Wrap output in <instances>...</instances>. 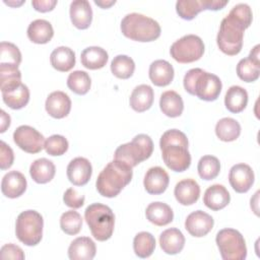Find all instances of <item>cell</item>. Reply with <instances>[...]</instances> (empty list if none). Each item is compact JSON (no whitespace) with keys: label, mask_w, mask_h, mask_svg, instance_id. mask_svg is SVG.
Masks as SVG:
<instances>
[{"label":"cell","mask_w":260,"mask_h":260,"mask_svg":"<svg viewBox=\"0 0 260 260\" xmlns=\"http://www.w3.org/2000/svg\"><path fill=\"white\" fill-rule=\"evenodd\" d=\"M188 138L182 131L171 129L166 131L159 140L161 156L166 166L174 172H184L191 165L188 150Z\"/></svg>","instance_id":"1"},{"label":"cell","mask_w":260,"mask_h":260,"mask_svg":"<svg viewBox=\"0 0 260 260\" xmlns=\"http://www.w3.org/2000/svg\"><path fill=\"white\" fill-rule=\"evenodd\" d=\"M132 176L133 171L130 166L114 159L100 173L95 182L96 190L104 197H116L131 182Z\"/></svg>","instance_id":"2"},{"label":"cell","mask_w":260,"mask_h":260,"mask_svg":"<svg viewBox=\"0 0 260 260\" xmlns=\"http://www.w3.org/2000/svg\"><path fill=\"white\" fill-rule=\"evenodd\" d=\"M185 90L206 102L215 101L221 91V81L215 74L206 72L201 68L187 71L183 80Z\"/></svg>","instance_id":"3"},{"label":"cell","mask_w":260,"mask_h":260,"mask_svg":"<svg viewBox=\"0 0 260 260\" xmlns=\"http://www.w3.org/2000/svg\"><path fill=\"white\" fill-rule=\"evenodd\" d=\"M122 34L136 42H152L160 36V25L156 20L141 13H129L121 21Z\"/></svg>","instance_id":"4"},{"label":"cell","mask_w":260,"mask_h":260,"mask_svg":"<svg viewBox=\"0 0 260 260\" xmlns=\"http://www.w3.org/2000/svg\"><path fill=\"white\" fill-rule=\"evenodd\" d=\"M248 26L242 20L229 12L220 22L216 38L219 50L229 56L239 54L243 47L244 30Z\"/></svg>","instance_id":"5"},{"label":"cell","mask_w":260,"mask_h":260,"mask_svg":"<svg viewBox=\"0 0 260 260\" xmlns=\"http://www.w3.org/2000/svg\"><path fill=\"white\" fill-rule=\"evenodd\" d=\"M84 218L95 240L104 242L112 237L115 215L109 206L102 203H92L86 207Z\"/></svg>","instance_id":"6"},{"label":"cell","mask_w":260,"mask_h":260,"mask_svg":"<svg viewBox=\"0 0 260 260\" xmlns=\"http://www.w3.org/2000/svg\"><path fill=\"white\" fill-rule=\"evenodd\" d=\"M153 151V142L146 134L136 135L130 142L120 145L115 153L114 159L127 164L131 168L150 157Z\"/></svg>","instance_id":"7"},{"label":"cell","mask_w":260,"mask_h":260,"mask_svg":"<svg viewBox=\"0 0 260 260\" xmlns=\"http://www.w3.org/2000/svg\"><path fill=\"white\" fill-rule=\"evenodd\" d=\"M43 228V216L36 210H25L16 218L15 235L24 245L36 246L42 240Z\"/></svg>","instance_id":"8"},{"label":"cell","mask_w":260,"mask_h":260,"mask_svg":"<svg viewBox=\"0 0 260 260\" xmlns=\"http://www.w3.org/2000/svg\"><path fill=\"white\" fill-rule=\"evenodd\" d=\"M215 242L223 260H244L247 257L245 239L237 230H220L216 234Z\"/></svg>","instance_id":"9"},{"label":"cell","mask_w":260,"mask_h":260,"mask_svg":"<svg viewBox=\"0 0 260 260\" xmlns=\"http://www.w3.org/2000/svg\"><path fill=\"white\" fill-rule=\"evenodd\" d=\"M204 53L203 41L196 35H186L177 40L170 49V54L179 63H192Z\"/></svg>","instance_id":"10"},{"label":"cell","mask_w":260,"mask_h":260,"mask_svg":"<svg viewBox=\"0 0 260 260\" xmlns=\"http://www.w3.org/2000/svg\"><path fill=\"white\" fill-rule=\"evenodd\" d=\"M14 143L27 153H38L45 147L44 136L28 125L17 127L13 133Z\"/></svg>","instance_id":"11"},{"label":"cell","mask_w":260,"mask_h":260,"mask_svg":"<svg viewBox=\"0 0 260 260\" xmlns=\"http://www.w3.org/2000/svg\"><path fill=\"white\" fill-rule=\"evenodd\" d=\"M254 172L249 165L237 164L229 173V182L232 188L238 193L248 192L254 183Z\"/></svg>","instance_id":"12"},{"label":"cell","mask_w":260,"mask_h":260,"mask_svg":"<svg viewBox=\"0 0 260 260\" xmlns=\"http://www.w3.org/2000/svg\"><path fill=\"white\" fill-rule=\"evenodd\" d=\"M214 220L208 213L202 210H196L190 213L185 220V229L196 238L206 236L213 228Z\"/></svg>","instance_id":"13"},{"label":"cell","mask_w":260,"mask_h":260,"mask_svg":"<svg viewBox=\"0 0 260 260\" xmlns=\"http://www.w3.org/2000/svg\"><path fill=\"white\" fill-rule=\"evenodd\" d=\"M92 167L89 160L85 157H75L67 166L68 180L74 186H84L90 180Z\"/></svg>","instance_id":"14"},{"label":"cell","mask_w":260,"mask_h":260,"mask_svg":"<svg viewBox=\"0 0 260 260\" xmlns=\"http://www.w3.org/2000/svg\"><path fill=\"white\" fill-rule=\"evenodd\" d=\"M45 108L51 117L62 119L66 117L71 110V100L68 94L63 91H53L48 95Z\"/></svg>","instance_id":"15"},{"label":"cell","mask_w":260,"mask_h":260,"mask_svg":"<svg viewBox=\"0 0 260 260\" xmlns=\"http://www.w3.org/2000/svg\"><path fill=\"white\" fill-rule=\"evenodd\" d=\"M169 182V175L162 168L152 167L146 172L143 185L147 193L151 195H158L167 190Z\"/></svg>","instance_id":"16"},{"label":"cell","mask_w":260,"mask_h":260,"mask_svg":"<svg viewBox=\"0 0 260 260\" xmlns=\"http://www.w3.org/2000/svg\"><path fill=\"white\" fill-rule=\"evenodd\" d=\"M26 179L18 171L8 172L2 179L1 191L8 198H17L26 190Z\"/></svg>","instance_id":"17"},{"label":"cell","mask_w":260,"mask_h":260,"mask_svg":"<svg viewBox=\"0 0 260 260\" xmlns=\"http://www.w3.org/2000/svg\"><path fill=\"white\" fill-rule=\"evenodd\" d=\"M72 24L78 29H86L92 20V10L86 0H75L70 4L69 9Z\"/></svg>","instance_id":"18"},{"label":"cell","mask_w":260,"mask_h":260,"mask_svg":"<svg viewBox=\"0 0 260 260\" xmlns=\"http://www.w3.org/2000/svg\"><path fill=\"white\" fill-rule=\"evenodd\" d=\"M174 194L180 204L192 205L199 199L200 187L195 180L184 179L176 184Z\"/></svg>","instance_id":"19"},{"label":"cell","mask_w":260,"mask_h":260,"mask_svg":"<svg viewBox=\"0 0 260 260\" xmlns=\"http://www.w3.org/2000/svg\"><path fill=\"white\" fill-rule=\"evenodd\" d=\"M231 201L229 191L223 185L214 184L208 187L203 196V203L211 210L217 211L224 208Z\"/></svg>","instance_id":"20"},{"label":"cell","mask_w":260,"mask_h":260,"mask_svg":"<svg viewBox=\"0 0 260 260\" xmlns=\"http://www.w3.org/2000/svg\"><path fill=\"white\" fill-rule=\"evenodd\" d=\"M96 252L94 242L88 237H79L73 240L68 248V257L71 260H91Z\"/></svg>","instance_id":"21"},{"label":"cell","mask_w":260,"mask_h":260,"mask_svg":"<svg viewBox=\"0 0 260 260\" xmlns=\"http://www.w3.org/2000/svg\"><path fill=\"white\" fill-rule=\"evenodd\" d=\"M149 79L156 86H167L174 79V68L166 60H155L149 66Z\"/></svg>","instance_id":"22"},{"label":"cell","mask_w":260,"mask_h":260,"mask_svg":"<svg viewBox=\"0 0 260 260\" xmlns=\"http://www.w3.org/2000/svg\"><path fill=\"white\" fill-rule=\"evenodd\" d=\"M159 244L165 253L169 255H176L183 250L185 245V237L180 230L171 228L160 234Z\"/></svg>","instance_id":"23"},{"label":"cell","mask_w":260,"mask_h":260,"mask_svg":"<svg viewBox=\"0 0 260 260\" xmlns=\"http://www.w3.org/2000/svg\"><path fill=\"white\" fill-rule=\"evenodd\" d=\"M153 89L147 84L137 85L130 95V107L138 113H142L150 109L153 103Z\"/></svg>","instance_id":"24"},{"label":"cell","mask_w":260,"mask_h":260,"mask_svg":"<svg viewBox=\"0 0 260 260\" xmlns=\"http://www.w3.org/2000/svg\"><path fill=\"white\" fill-rule=\"evenodd\" d=\"M146 218L157 226H164L171 223L174 219V212L172 208L164 202H152L145 210Z\"/></svg>","instance_id":"25"},{"label":"cell","mask_w":260,"mask_h":260,"mask_svg":"<svg viewBox=\"0 0 260 260\" xmlns=\"http://www.w3.org/2000/svg\"><path fill=\"white\" fill-rule=\"evenodd\" d=\"M56 168L52 160L42 157L34 160L29 167V174L38 184L49 183L55 176Z\"/></svg>","instance_id":"26"},{"label":"cell","mask_w":260,"mask_h":260,"mask_svg":"<svg viewBox=\"0 0 260 260\" xmlns=\"http://www.w3.org/2000/svg\"><path fill=\"white\" fill-rule=\"evenodd\" d=\"M109 56L105 49L96 46L85 48L80 55L81 64L90 70L103 68L108 62Z\"/></svg>","instance_id":"27"},{"label":"cell","mask_w":260,"mask_h":260,"mask_svg":"<svg viewBox=\"0 0 260 260\" xmlns=\"http://www.w3.org/2000/svg\"><path fill=\"white\" fill-rule=\"evenodd\" d=\"M54 36L52 24L46 19H36L27 27V37L35 44H47Z\"/></svg>","instance_id":"28"},{"label":"cell","mask_w":260,"mask_h":260,"mask_svg":"<svg viewBox=\"0 0 260 260\" xmlns=\"http://www.w3.org/2000/svg\"><path fill=\"white\" fill-rule=\"evenodd\" d=\"M159 108L166 116L170 118H176L182 115L184 110V103L178 92L174 90H167L160 95Z\"/></svg>","instance_id":"29"},{"label":"cell","mask_w":260,"mask_h":260,"mask_svg":"<svg viewBox=\"0 0 260 260\" xmlns=\"http://www.w3.org/2000/svg\"><path fill=\"white\" fill-rule=\"evenodd\" d=\"M50 62L56 70L67 72L75 66V53L69 47H58L51 53Z\"/></svg>","instance_id":"30"},{"label":"cell","mask_w":260,"mask_h":260,"mask_svg":"<svg viewBox=\"0 0 260 260\" xmlns=\"http://www.w3.org/2000/svg\"><path fill=\"white\" fill-rule=\"evenodd\" d=\"M21 84V72L15 65L0 63V85L2 92H9Z\"/></svg>","instance_id":"31"},{"label":"cell","mask_w":260,"mask_h":260,"mask_svg":"<svg viewBox=\"0 0 260 260\" xmlns=\"http://www.w3.org/2000/svg\"><path fill=\"white\" fill-rule=\"evenodd\" d=\"M248 104V92L239 85L231 86L224 96L225 108L232 113H240L244 111Z\"/></svg>","instance_id":"32"},{"label":"cell","mask_w":260,"mask_h":260,"mask_svg":"<svg viewBox=\"0 0 260 260\" xmlns=\"http://www.w3.org/2000/svg\"><path fill=\"white\" fill-rule=\"evenodd\" d=\"M215 134L221 141H235L241 134V125L233 118H222L215 125Z\"/></svg>","instance_id":"33"},{"label":"cell","mask_w":260,"mask_h":260,"mask_svg":"<svg viewBox=\"0 0 260 260\" xmlns=\"http://www.w3.org/2000/svg\"><path fill=\"white\" fill-rule=\"evenodd\" d=\"M2 99L10 109L19 110L27 105L29 101V89L25 84L21 83L17 88L9 92H2Z\"/></svg>","instance_id":"34"},{"label":"cell","mask_w":260,"mask_h":260,"mask_svg":"<svg viewBox=\"0 0 260 260\" xmlns=\"http://www.w3.org/2000/svg\"><path fill=\"white\" fill-rule=\"evenodd\" d=\"M155 249V239L148 232L138 233L133 240V250L139 258H147L151 256Z\"/></svg>","instance_id":"35"},{"label":"cell","mask_w":260,"mask_h":260,"mask_svg":"<svg viewBox=\"0 0 260 260\" xmlns=\"http://www.w3.org/2000/svg\"><path fill=\"white\" fill-rule=\"evenodd\" d=\"M135 70V63L132 58L126 55H118L111 62L112 73L120 79L130 78Z\"/></svg>","instance_id":"36"},{"label":"cell","mask_w":260,"mask_h":260,"mask_svg":"<svg viewBox=\"0 0 260 260\" xmlns=\"http://www.w3.org/2000/svg\"><path fill=\"white\" fill-rule=\"evenodd\" d=\"M91 85V79L85 71L76 70L69 74L67 78V86L74 93L83 95L88 92Z\"/></svg>","instance_id":"37"},{"label":"cell","mask_w":260,"mask_h":260,"mask_svg":"<svg viewBox=\"0 0 260 260\" xmlns=\"http://www.w3.org/2000/svg\"><path fill=\"white\" fill-rule=\"evenodd\" d=\"M197 170L201 179L206 181L213 180L220 172V162L213 155H204L199 159Z\"/></svg>","instance_id":"38"},{"label":"cell","mask_w":260,"mask_h":260,"mask_svg":"<svg viewBox=\"0 0 260 260\" xmlns=\"http://www.w3.org/2000/svg\"><path fill=\"white\" fill-rule=\"evenodd\" d=\"M205 10L203 0H180L176 3V11L185 20H191L199 12Z\"/></svg>","instance_id":"39"},{"label":"cell","mask_w":260,"mask_h":260,"mask_svg":"<svg viewBox=\"0 0 260 260\" xmlns=\"http://www.w3.org/2000/svg\"><path fill=\"white\" fill-rule=\"evenodd\" d=\"M82 226L81 215L75 210H68L62 213L60 217V228L61 230L70 236L77 235Z\"/></svg>","instance_id":"40"},{"label":"cell","mask_w":260,"mask_h":260,"mask_svg":"<svg viewBox=\"0 0 260 260\" xmlns=\"http://www.w3.org/2000/svg\"><path fill=\"white\" fill-rule=\"evenodd\" d=\"M237 75L245 82H254L259 78L260 66L253 63L249 58L241 59L237 65Z\"/></svg>","instance_id":"41"},{"label":"cell","mask_w":260,"mask_h":260,"mask_svg":"<svg viewBox=\"0 0 260 260\" xmlns=\"http://www.w3.org/2000/svg\"><path fill=\"white\" fill-rule=\"evenodd\" d=\"M21 62V53L19 49L12 43L1 42L0 44V63L9 65H18Z\"/></svg>","instance_id":"42"},{"label":"cell","mask_w":260,"mask_h":260,"mask_svg":"<svg viewBox=\"0 0 260 260\" xmlns=\"http://www.w3.org/2000/svg\"><path fill=\"white\" fill-rule=\"evenodd\" d=\"M68 146V141L64 136L54 134L47 138L44 148L48 154L52 156H58L64 154L67 151Z\"/></svg>","instance_id":"43"},{"label":"cell","mask_w":260,"mask_h":260,"mask_svg":"<svg viewBox=\"0 0 260 260\" xmlns=\"http://www.w3.org/2000/svg\"><path fill=\"white\" fill-rule=\"evenodd\" d=\"M84 196L79 194L74 188H68L64 195H63V201L64 203L73 209L80 208L84 204Z\"/></svg>","instance_id":"44"},{"label":"cell","mask_w":260,"mask_h":260,"mask_svg":"<svg viewBox=\"0 0 260 260\" xmlns=\"http://www.w3.org/2000/svg\"><path fill=\"white\" fill-rule=\"evenodd\" d=\"M1 259H13V260H23L24 253L20 247L14 244H5L0 250Z\"/></svg>","instance_id":"45"},{"label":"cell","mask_w":260,"mask_h":260,"mask_svg":"<svg viewBox=\"0 0 260 260\" xmlns=\"http://www.w3.org/2000/svg\"><path fill=\"white\" fill-rule=\"evenodd\" d=\"M14 160V154L9 145L4 141L0 142V168L1 170H6L10 168Z\"/></svg>","instance_id":"46"},{"label":"cell","mask_w":260,"mask_h":260,"mask_svg":"<svg viewBox=\"0 0 260 260\" xmlns=\"http://www.w3.org/2000/svg\"><path fill=\"white\" fill-rule=\"evenodd\" d=\"M32 7L39 12L52 11L57 5L56 0H34L31 1Z\"/></svg>","instance_id":"47"},{"label":"cell","mask_w":260,"mask_h":260,"mask_svg":"<svg viewBox=\"0 0 260 260\" xmlns=\"http://www.w3.org/2000/svg\"><path fill=\"white\" fill-rule=\"evenodd\" d=\"M229 3L228 0H203V5H204V8L205 10H213V11H216V10H219V9H222L226 4Z\"/></svg>","instance_id":"48"},{"label":"cell","mask_w":260,"mask_h":260,"mask_svg":"<svg viewBox=\"0 0 260 260\" xmlns=\"http://www.w3.org/2000/svg\"><path fill=\"white\" fill-rule=\"evenodd\" d=\"M259 48H260V45H256L250 52L248 58L253 62L255 63L256 65L260 66V60H259Z\"/></svg>","instance_id":"49"},{"label":"cell","mask_w":260,"mask_h":260,"mask_svg":"<svg viewBox=\"0 0 260 260\" xmlns=\"http://www.w3.org/2000/svg\"><path fill=\"white\" fill-rule=\"evenodd\" d=\"M10 126V116L7 115L3 110H1V129L0 132L3 133Z\"/></svg>","instance_id":"50"},{"label":"cell","mask_w":260,"mask_h":260,"mask_svg":"<svg viewBox=\"0 0 260 260\" xmlns=\"http://www.w3.org/2000/svg\"><path fill=\"white\" fill-rule=\"evenodd\" d=\"M94 3L98 5V6H100L101 8H109V7H111L112 5H114L115 3H116V1L114 0V1H94Z\"/></svg>","instance_id":"51"},{"label":"cell","mask_w":260,"mask_h":260,"mask_svg":"<svg viewBox=\"0 0 260 260\" xmlns=\"http://www.w3.org/2000/svg\"><path fill=\"white\" fill-rule=\"evenodd\" d=\"M5 4L7 5H10V6H19L21 5L22 3H24V1H19V2H10V1H4Z\"/></svg>","instance_id":"52"}]
</instances>
